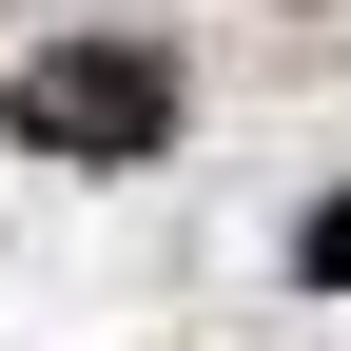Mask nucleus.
<instances>
[{
	"instance_id": "f257e3e1",
	"label": "nucleus",
	"mask_w": 351,
	"mask_h": 351,
	"mask_svg": "<svg viewBox=\"0 0 351 351\" xmlns=\"http://www.w3.org/2000/svg\"><path fill=\"white\" fill-rule=\"evenodd\" d=\"M20 137L39 156H156L176 137V59H156V39H39V59H20Z\"/></svg>"
}]
</instances>
